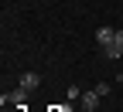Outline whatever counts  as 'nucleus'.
Wrapping results in <instances>:
<instances>
[{
  "mask_svg": "<svg viewBox=\"0 0 123 112\" xmlns=\"http://www.w3.org/2000/svg\"><path fill=\"white\" fill-rule=\"evenodd\" d=\"M103 54L106 58H123V27H116V37L103 48Z\"/></svg>",
  "mask_w": 123,
  "mask_h": 112,
  "instance_id": "obj_1",
  "label": "nucleus"
},
{
  "mask_svg": "<svg viewBox=\"0 0 123 112\" xmlns=\"http://www.w3.org/2000/svg\"><path fill=\"white\" fill-rule=\"evenodd\" d=\"M24 99H27V88H14V92H7V95H0V105H24Z\"/></svg>",
  "mask_w": 123,
  "mask_h": 112,
  "instance_id": "obj_2",
  "label": "nucleus"
},
{
  "mask_svg": "<svg viewBox=\"0 0 123 112\" xmlns=\"http://www.w3.org/2000/svg\"><path fill=\"white\" fill-rule=\"evenodd\" d=\"M38 82H41V78H38L34 71H24V75L17 78V85H21V88H27V92H31V88H38Z\"/></svg>",
  "mask_w": 123,
  "mask_h": 112,
  "instance_id": "obj_3",
  "label": "nucleus"
},
{
  "mask_svg": "<svg viewBox=\"0 0 123 112\" xmlns=\"http://www.w3.org/2000/svg\"><path fill=\"white\" fill-rule=\"evenodd\" d=\"M113 37H116V27H99V31H96V41H99V48H106Z\"/></svg>",
  "mask_w": 123,
  "mask_h": 112,
  "instance_id": "obj_4",
  "label": "nucleus"
},
{
  "mask_svg": "<svg viewBox=\"0 0 123 112\" xmlns=\"http://www.w3.org/2000/svg\"><path fill=\"white\" fill-rule=\"evenodd\" d=\"M82 102H86V109H96V105H99V95H96V88H92V92H86V95H82Z\"/></svg>",
  "mask_w": 123,
  "mask_h": 112,
  "instance_id": "obj_5",
  "label": "nucleus"
},
{
  "mask_svg": "<svg viewBox=\"0 0 123 112\" xmlns=\"http://www.w3.org/2000/svg\"><path fill=\"white\" fill-rule=\"evenodd\" d=\"M96 95H99V99H103V95H110V82H99V85H96Z\"/></svg>",
  "mask_w": 123,
  "mask_h": 112,
  "instance_id": "obj_6",
  "label": "nucleus"
}]
</instances>
